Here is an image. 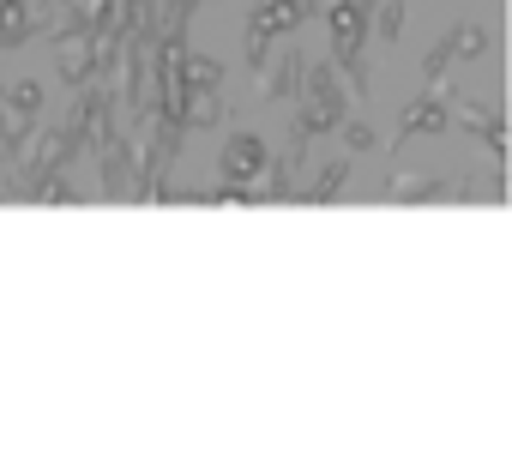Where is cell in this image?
<instances>
[{"label":"cell","instance_id":"6da1fadb","mask_svg":"<svg viewBox=\"0 0 512 476\" xmlns=\"http://www.w3.org/2000/svg\"><path fill=\"white\" fill-rule=\"evenodd\" d=\"M308 103H302V127L308 133H332L338 121H344V97H350V85L338 79V67L332 61H320L314 73H308V91H302Z\"/></svg>","mask_w":512,"mask_h":476},{"label":"cell","instance_id":"7a4b0ae2","mask_svg":"<svg viewBox=\"0 0 512 476\" xmlns=\"http://www.w3.org/2000/svg\"><path fill=\"white\" fill-rule=\"evenodd\" d=\"M266 163H272V145H266L260 133H235V139L223 145V157H217V169H223L229 187H247L253 175H266Z\"/></svg>","mask_w":512,"mask_h":476},{"label":"cell","instance_id":"3957f363","mask_svg":"<svg viewBox=\"0 0 512 476\" xmlns=\"http://www.w3.org/2000/svg\"><path fill=\"white\" fill-rule=\"evenodd\" d=\"M97 61H103V49H97V37L91 31H79V37H61V79L79 91L91 73H97Z\"/></svg>","mask_w":512,"mask_h":476},{"label":"cell","instance_id":"277c9868","mask_svg":"<svg viewBox=\"0 0 512 476\" xmlns=\"http://www.w3.org/2000/svg\"><path fill=\"white\" fill-rule=\"evenodd\" d=\"M31 31H37V19H31V0H0V49H19Z\"/></svg>","mask_w":512,"mask_h":476},{"label":"cell","instance_id":"5b68a950","mask_svg":"<svg viewBox=\"0 0 512 476\" xmlns=\"http://www.w3.org/2000/svg\"><path fill=\"white\" fill-rule=\"evenodd\" d=\"M446 127H452V115H446L440 97H422V103L404 109V133H446Z\"/></svg>","mask_w":512,"mask_h":476},{"label":"cell","instance_id":"8992f818","mask_svg":"<svg viewBox=\"0 0 512 476\" xmlns=\"http://www.w3.org/2000/svg\"><path fill=\"white\" fill-rule=\"evenodd\" d=\"M440 49H446V61H476V55L488 49V25H458Z\"/></svg>","mask_w":512,"mask_h":476},{"label":"cell","instance_id":"52a82bcc","mask_svg":"<svg viewBox=\"0 0 512 476\" xmlns=\"http://www.w3.org/2000/svg\"><path fill=\"white\" fill-rule=\"evenodd\" d=\"M181 79H187V91H217V85H223V67H217L211 55H193V49H187Z\"/></svg>","mask_w":512,"mask_h":476},{"label":"cell","instance_id":"ba28073f","mask_svg":"<svg viewBox=\"0 0 512 476\" xmlns=\"http://www.w3.org/2000/svg\"><path fill=\"white\" fill-rule=\"evenodd\" d=\"M37 109H43V85H37V79H19V85L7 91V115H13V121H31Z\"/></svg>","mask_w":512,"mask_h":476},{"label":"cell","instance_id":"9c48e42d","mask_svg":"<svg viewBox=\"0 0 512 476\" xmlns=\"http://www.w3.org/2000/svg\"><path fill=\"white\" fill-rule=\"evenodd\" d=\"M217 115H223V97L217 91H187V127H217Z\"/></svg>","mask_w":512,"mask_h":476},{"label":"cell","instance_id":"30bf717a","mask_svg":"<svg viewBox=\"0 0 512 476\" xmlns=\"http://www.w3.org/2000/svg\"><path fill=\"white\" fill-rule=\"evenodd\" d=\"M344 175H350V157H338V163H326V169H320V175L308 181V199H320V205H326V199H338V187H344Z\"/></svg>","mask_w":512,"mask_h":476},{"label":"cell","instance_id":"8fae6325","mask_svg":"<svg viewBox=\"0 0 512 476\" xmlns=\"http://www.w3.org/2000/svg\"><path fill=\"white\" fill-rule=\"evenodd\" d=\"M296 85H302V55H284L278 79H266V97H296Z\"/></svg>","mask_w":512,"mask_h":476},{"label":"cell","instance_id":"7c38bea8","mask_svg":"<svg viewBox=\"0 0 512 476\" xmlns=\"http://www.w3.org/2000/svg\"><path fill=\"white\" fill-rule=\"evenodd\" d=\"M380 37H386V43L404 37V0H380Z\"/></svg>","mask_w":512,"mask_h":476},{"label":"cell","instance_id":"4fadbf2b","mask_svg":"<svg viewBox=\"0 0 512 476\" xmlns=\"http://www.w3.org/2000/svg\"><path fill=\"white\" fill-rule=\"evenodd\" d=\"M344 145H350V157H362V151H374L380 139H374V127H362V121H350V127H344Z\"/></svg>","mask_w":512,"mask_h":476}]
</instances>
